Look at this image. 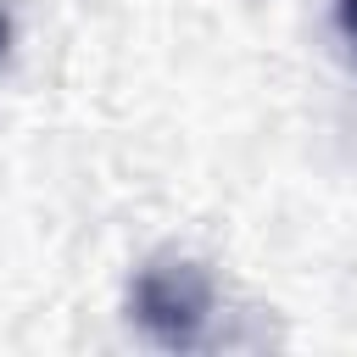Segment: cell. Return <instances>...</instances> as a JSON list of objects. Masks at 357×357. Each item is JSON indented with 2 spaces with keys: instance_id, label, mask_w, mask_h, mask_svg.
Here are the masks:
<instances>
[{
  "instance_id": "1",
  "label": "cell",
  "mask_w": 357,
  "mask_h": 357,
  "mask_svg": "<svg viewBox=\"0 0 357 357\" xmlns=\"http://www.w3.org/2000/svg\"><path fill=\"white\" fill-rule=\"evenodd\" d=\"M134 318L162 346H195L206 318H212V279L184 257L151 262L134 279Z\"/></svg>"
},
{
  "instance_id": "3",
  "label": "cell",
  "mask_w": 357,
  "mask_h": 357,
  "mask_svg": "<svg viewBox=\"0 0 357 357\" xmlns=\"http://www.w3.org/2000/svg\"><path fill=\"white\" fill-rule=\"evenodd\" d=\"M0 45H6V22H0Z\"/></svg>"
},
{
  "instance_id": "2",
  "label": "cell",
  "mask_w": 357,
  "mask_h": 357,
  "mask_svg": "<svg viewBox=\"0 0 357 357\" xmlns=\"http://www.w3.org/2000/svg\"><path fill=\"white\" fill-rule=\"evenodd\" d=\"M340 33H346V45L357 50V0H340Z\"/></svg>"
}]
</instances>
